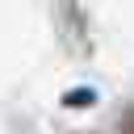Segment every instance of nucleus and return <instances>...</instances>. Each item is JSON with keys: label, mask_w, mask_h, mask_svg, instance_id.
Masks as SVG:
<instances>
[{"label": "nucleus", "mask_w": 134, "mask_h": 134, "mask_svg": "<svg viewBox=\"0 0 134 134\" xmlns=\"http://www.w3.org/2000/svg\"><path fill=\"white\" fill-rule=\"evenodd\" d=\"M121 134H134V109H130V113L121 117Z\"/></svg>", "instance_id": "f257e3e1"}]
</instances>
